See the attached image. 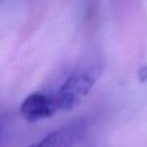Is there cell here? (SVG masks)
<instances>
[{"instance_id":"obj_1","label":"cell","mask_w":147,"mask_h":147,"mask_svg":"<svg viewBox=\"0 0 147 147\" xmlns=\"http://www.w3.org/2000/svg\"><path fill=\"white\" fill-rule=\"evenodd\" d=\"M102 72L99 64L84 65L70 73L55 89L48 92L58 112L70 111L81 104Z\"/></svg>"},{"instance_id":"obj_2","label":"cell","mask_w":147,"mask_h":147,"mask_svg":"<svg viewBox=\"0 0 147 147\" xmlns=\"http://www.w3.org/2000/svg\"><path fill=\"white\" fill-rule=\"evenodd\" d=\"M55 103L48 92H35L28 95L20 105V114L30 123L52 117L57 113Z\"/></svg>"},{"instance_id":"obj_3","label":"cell","mask_w":147,"mask_h":147,"mask_svg":"<svg viewBox=\"0 0 147 147\" xmlns=\"http://www.w3.org/2000/svg\"><path fill=\"white\" fill-rule=\"evenodd\" d=\"M82 126L74 124L53 131L28 147H73L79 137Z\"/></svg>"},{"instance_id":"obj_4","label":"cell","mask_w":147,"mask_h":147,"mask_svg":"<svg viewBox=\"0 0 147 147\" xmlns=\"http://www.w3.org/2000/svg\"><path fill=\"white\" fill-rule=\"evenodd\" d=\"M138 78L141 82L147 81V66H144L140 69L139 73H138Z\"/></svg>"}]
</instances>
